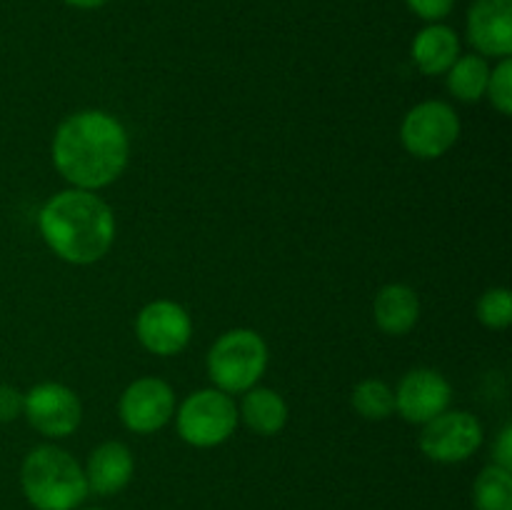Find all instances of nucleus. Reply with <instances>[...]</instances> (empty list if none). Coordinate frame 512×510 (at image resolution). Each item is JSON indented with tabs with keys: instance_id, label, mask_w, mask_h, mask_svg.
<instances>
[{
	"instance_id": "obj_1",
	"label": "nucleus",
	"mask_w": 512,
	"mask_h": 510,
	"mask_svg": "<svg viewBox=\"0 0 512 510\" xmlns=\"http://www.w3.org/2000/svg\"><path fill=\"white\" fill-rule=\"evenodd\" d=\"M128 133L105 110H80L60 123L53 163L73 188L100 190L115 183L128 165Z\"/></svg>"
},
{
	"instance_id": "obj_2",
	"label": "nucleus",
	"mask_w": 512,
	"mask_h": 510,
	"mask_svg": "<svg viewBox=\"0 0 512 510\" xmlns=\"http://www.w3.org/2000/svg\"><path fill=\"white\" fill-rule=\"evenodd\" d=\"M38 225L48 248L65 263H98L113 248L115 215L93 190L68 188L53 195L40 210Z\"/></svg>"
},
{
	"instance_id": "obj_3",
	"label": "nucleus",
	"mask_w": 512,
	"mask_h": 510,
	"mask_svg": "<svg viewBox=\"0 0 512 510\" xmlns=\"http://www.w3.org/2000/svg\"><path fill=\"white\" fill-rule=\"evenodd\" d=\"M20 488L35 510H78L88 498L83 465L58 445H38L25 455Z\"/></svg>"
},
{
	"instance_id": "obj_4",
	"label": "nucleus",
	"mask_w": 512,
	"mask_h": 510,
	"mask_svg": "<svg viewBox=\"0 0 512 510\" xmlns=\"http://www.w3.org/2000/svg\"><path fill=\"white\" fill-rule=\"evenodd\" d=\"M268 368V345L255 330L235 328L220 335L208 353V375L223 393L255 388Z\"/></svg>"
},
{
	"instance_id": "obj_5",
	"label": "nucleus",
	"mask_w": 512,
	"mask_h": 510,
	"mask_svg": "<svg viewBox=\"0 0 512 510\" xmlns=\"http://www.w3.org/2000/svg\"><path fill=\"white\" fill-rule=\"evenodd\" d=\"M238 405L218 388L195 390L183 400L175 415L178 435L193 448H215L238 428Z\"/></svg>"
},
{
	"instance_id": "obj_6",
	"label": "nucleus",
	"mask_w": 512,
	"mask_h": 510,
	"mask_svg": "<svg viewBox=\"0 0 512 510\" xmlns=\"http://www.w3.org/2000/svg\"><path fill=\"white\" fill-rule=\"evenodd\" d=\"M460 135V118L453 105L443 100H425L405 115L400 140L405 150L420 160H435L448 153Z\"/></svg>"
},
{
	"instance_id": "obj_7",
	"label": "nucleus",
	"mask_w": 512,
	"mask_h": 510,
	"mask_svg": "<svg viewBox=\"0 0 512 510\" xmlns=\"http://www.w3.org/2000/svg\"><path fill=\"white\" fill-rule=\"evenodd\" d=\"M483 445V425L473 413L445 410L423 425L420 450L435 463H463Z\"/></svg>"
},
{
	"instance_id": "obj_8",
	"label": "nucleus",
	"mask_w": 512,
	"mask_h": 510,
	"mask_svg": "<svg viewBox=\"0 0 512 510\" xmlns=\"http://www.w3.org/2000/svg\"><path fill=\"white\" fill-rule=\"evenodd\" d=\"M23 415L45 438H68L78 430L83 405L68 385L40 383L25 393Z\"/></svg>"
},
{
	"instance_id": "obj_9",
	"label": "nucleus",
	"mask_w": 512,
	"mask_h": 510,
	"mask_svg": "<svg viewBox=\"0 0 512 510\" xmlns=\"http://www.w3.org/2000/svg\"><path fill=\"white\" fill-rule=\"evenodd\" d=\"M175 413V393L165 380L138 378L120 395V420L130 433L150 435L165 428Z\"/></svg>"
},
{
	"instance_id": "obj_10",
	"label": "nucleus",
	"mask_w": 512,
	"mask_h": 510,
	"mask_svg": "<svg viewBox=\"0 0 512 510\" xmlns=\"http://www.w3.org/2000/svg\"><path fill=\"white\" fill-rule=\"evenodd\" d=\"M135 335L153 355H178L193 335V323L183 305L173 300H153L135 318Z\"/></svg>"
},
{
	"instance_id": "obj_11",
	"label": "nucleus",
	"mask_w": 512,
	"mask_h": 510,
	"mask_svg": "<svg viewBox=\"0 0 512 510\" xmlns=\"http://www.w3.org/2000/svg\"><path fill=\"white\" fill-rule=\"evenodd\" d=\"M450 398H453V388L445 375L433 368H418L410 370L400 380L398 390H395V410L408 423L425 425L448 410Z\"/></svg>"
},
{
	"instance_id": "obj_12",
	"label": "nucleus",
	"mask_w": 512,
	"mask_h": 510,
	"mask_svg": "<svg viewBox=\"0 0 512 510\" xmlns=\"http://www.w3.org/2000/svg\"><path fill=\"white\" fill-rule=\"evenodd\" d=\"M468 40L483 58H510L512 0H475L468 13Z\"/></svg>"
},
{
	"instance_id": "obj_13",
	"label": "nucleus",
	"mask_w": 512,
	"mask_h": 510,
	"mask_svg": "<svg viewBox=\"0 0 512 510\" xmlns=\"http://www.w3.org/2000/svg\"><path fill=\"white\" fill-rule=\"evenodd\" d=\"M135 460L133 453L128 450V445L118 443V440H108V443H100L98 448L90 450L88 463H85V483H88V493L95 495H108L120 493V490L128 488V483L133 480Z\"/></svg>"
},
{
	"instance_id": "obj_14",
	"label": "nucleus",
	"mask_w": 512,
	"mask_h": 510,
	"mask_svg": "<svg viewBox=\"0 0 512 510\" xmlns=\"http://www.w3.org/2000/svg\"><path fill=\"white\" fill-rule=\"evenodd\" d=\"M373 318L383 333L388 335L410 333L420 318L418 293L403 283L385 285L373 300Z\"/></svg>"
},
{
	"instance_id": "obj_15",
	"label": "nucleus",
	"mask_w": 512,
	"mask_h": 510,
	"mask_svg": "<svg viewBox=\"0 0 512 510\" xmlns=\"http://www.w3.org/2000/svg\"><path fill=\"white\" fill-rule=\"evenodd\" d=\"M460 58L458 33L448 25L433 23L420 30L413 40V60L425 75L448 73L450 65Z\"/></svg>"
},
{
	"instance_id": "obj_16",
	"label": "nucleus",
	"mask_w": 512,
	"mask_h": 510,
	"mask_svg": "<svg viewBox=\"0 0 512 510\" xmlns=\"http://www.w3.org/2000/svg\"><path fill=\"white\" fill-rule=\"evenodd\" d=\"M238 415L258 435H275L288 423V403L270 388H250L245 390Z\"/></svg>"
},
{
	"instance_id": "obj_17",
	"label": "nucleus",
	"mask_w": 512,
	"mask_h": 510,
	"mask_svg": "<svg viewBox=\"0 0 512 510\" xmlns=\"http://www.w3.org/2000/svg\"><path fill=\"white\" fill-rule=\"evenodd\" d=\"M490 80V65L483 55H460L448 70V90L463 103H478Z\"/></svg>"
},
{
	"instance_id": "obj_18",
	"label": "nucleus",
	"mask_w": 512,
	"mask_h": 510,
	"mask_svg": "<svg viewBox=\"0 0 512 510\" xmlns=\"http://www.w3.org/2000/svg\"><path fill=\"white\" fill-rule=\"evenodd\" d=\"M475 510H512V470L488 465L473 485Z\"/></svg>"
},
{
	"instance_id": "obj_19",
	"label": "nucleus",
	"mask_w": 512,
	"mask_h": 510,
	"mask_svg": "<svg viewBox=\"0 0 512 510\" xmlns=\"http://www.w3.org/2000/svg\"><path fill=\"white\" fill-rule=\"evenodd\" d=\"M350 403L360 418L385 420L395 413V390L380 378L360 380L350 395Z\"/></svg>"
},
{
	"instance_id": "obj_20",
	"label": "nucleus",
	"mask_w": 512,
	"mask_h": 510,
	"mask_svg": "<svg viewBox=\"0 0 512 510\" xmlns=\"http://www.w3.org/2000/svg\"><path fill=\"white\" fill-rule=\"evenodd\" d=\"M478 320L490 330H505L512 323V298L508 288H490L478 300Z\"/></svg>"
},
{
	"instance_id": "obj_21",
	"label": "nucleus",
	"mask_w": 512,
	"mask_h": 510,
	"mask_svg": "<svg viewBox=\"0 0 512 510\" xmlns=\"http://www.w3.org/2000/svg\"><path fill=\"white\" fill-rule=\"evenodd\" d=\"M485 95L490 98L493 108L498 113L510 115L512 113V60L500 58L498 68L490 70L488 88H485Z\"/></svg>"
},
{
	"instance_id": "obj_22",
	"label": "nucleus",
	"mask_w": 512,
	"mask_h": 510,
	"mask_svg": "<svg viewBox=\"0 0 512 510\" xmlns=\"http://www.w3.org/2000/svg\"><path fill=\"white\" fill-rule=\"evenodd\" d=\"M405 3L418 18L428 20V23H438L453 10L455 0H405Z\"/></svg>"
},
{
	"instance_id": "obj_23",
	"label": "nucleus",
	"mask_w": 512,
	"mask_h": 510,
	"mask_svg": "<svg viewBox=\"0 0 512 510\" xmlns=\"http://www.w3.org/2000/svg\"><path fill=\"white\" fill-rule=\"evenodd\" d=\"M25 393H20L13 385H0V423H10V420L23 415Z\"/></svg>"
},
{
	"instance_id": "obj_24",
	"label": "nucleus",
	"mask_w": 512,
	"mask_h": 510,
	"mask_svg": "<svg viewBox=\"0 0 512 510\" xmlns=\"http://www.w3.org/2000/svg\"><path fill=\"white\" fill-rule=\"evenodd\" d=\"M493 463L500 465V468L512 470V425L510 423L500 430L498 440H495Z\"/></svg>"
},
{
	"instance_id": "obj_25",
	"label": "nucleus",
	"mask_w": 512,
	"mask_h": 510,
	"mask_svg": "<svg viewBox=\"0 0 512 510\" xmlns=\"http://www.w3.org/2000/svg\"><path fill=\"white\" fill-rule=\"evenodd\" d=\"M63 3L73 5V8H80V10H95V8H103L108 0H63Z\"/></svg>"
},
{
	"instance_id": "obj_26",
	"label": "nucleus",
	"mask_w": 512,
	"mask_h": 510,
	"mask_svg": "<svg viewBox=\"0 0 512 510\" xmlns=\"http://www.w3.org/2000/svg\"><path fill=\"white\" fill-rule=\"evenodd\" d=\"M83 510H105V508H83Z\"/></svg>"
}]
</instances>
